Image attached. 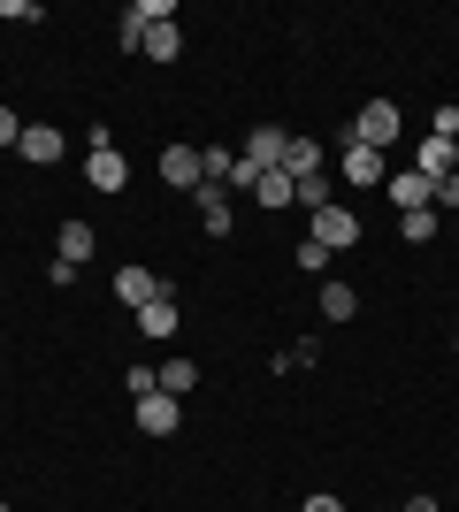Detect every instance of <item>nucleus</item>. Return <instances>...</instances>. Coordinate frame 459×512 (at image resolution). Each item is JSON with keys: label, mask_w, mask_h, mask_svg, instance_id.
<instances>
[{"label": "nucleus", "mask_w": 459, "mask_h": 512, "mask_svg": "<svg viewBox=\"0 0 459 512\" xmlns=\"http://www.w3.org/2000/svg\"><path fill=\"white\" fill-rule=\"evenodd\" d=\"M291 207L322 214V207H329V169H322V176H291Z\"/></svg>", "instance_id": "obj_18"}, {"label": "nucleus", "mask_w": 459, "mask_h": 512, "mask_svg": "<svg viewBox=\"0 0 459 512\" xmlns=\"http://www.w3.org/2000/svg\"><path fill=\"white\" fill-rule=\"evenodd\" d=\"M0 23H39V8L31 0H0Z\"/></svg>", "instance_id": "obj_26"}, {"label": "nucleus", "mask_w": 459, "mask_h": 512, "mask_svg": "<svg viewBox=\"0 0 459 512\" xmlns=\"http://www.w3.org/2000/svg\"><path fill=\"white\" fill-rule=\"evenodd\" d=\"M92 253H100V237H92V222H62V230H54V260H69V268H85Z\"/></svg>", "instance_id": "obj_13"}, {"label": "nucleus", "mask_w": 459, "mask_h": 512, "mask_svg": "<svg viewBox=\"0 0 459 512\" xmlns=\"http://www.w3.org/2000/svg\"><path fill=\"white\" fill-rule=\"evenodd\" d=\"M429 138H459V107H452V100L437 107V123H429Z\"/></svg>", "instance_id": "obj_25"}, {"label": "nucleus", "mask_w": 459, "mask_h": 512, "mask_svg": "<svg viewBox=\"0 0 459 512\" xmlns=\"http://www.w3.org/2000/svg\"><path fill=\"white\" fill-rule=\"evenodd\" d=\"M16 153H23V161H31V169H54V161H62V153H69V138H62V130H54V123H23Z\"/></svg>", "instance_id": "obj_6"}, {"label": "nucleus", "mask_w": 459, "mask_h": 512, "mask_svg": "<svg viewBox=\"0 0 459 512\" xmlns=\"http://www.w3.org/2000/svg\"><path fill=\"white\" fill-rule=\"evenodd\" d=\"M337 169H345L352 192H375V184H391V153H375V146H360V138H345V146H337Z\"/></svg>", "instance_id": "obj_3"}, {"label": "nucleus", "mask_w": 459, "mask_h": 512, "mask_svg": "<svg viewBox=\"0 0 459 512\" xmlns=\"http://www.w3.org/2000/svg\"><path fill=\"white\" fill-rule=\"evenodd\" d=\"M437 207H459V176H444V184H437Z\"/></svg>", "instance_id": "obj_29"}, {"label": "nucleus", "mask_w": 459, "mask_h": 512, "mask_svg": "<svg viewBox=\"0 0 459 512\" xmlns=\"http://www.w3.org/2000/svg\"><path fill=\"white\" fill-rule=\"evenodd\" d=\"M322 161H329V153L314 146V138H291V153H284V176H322Z\"/></svg>", "instance_id": "obj_19"}, {"label": "nucleus", "mask_w": 459, "mask_h": 512, "mask_svg": "<svg viewBox=\"0 0 459 512\" xmlns=\"http://www.w3.org/2000/svg\"><path fill=\"white\" fill-rule=\"evenodd\" d=\"M85 176H92V192H123L131 184V161H123V146H115L108 130H92V153H85Z\"/></svg>", "instance_id": "obj_2"}, {"label": "nucleus", "mask_w": 459, "mask_h": 512, "mask_svg": "<svg viewBox=\"0 0 459 512\" xmlns=\"http://www.w3.org/2000/svg\"><path fill=\"white\" fill-rule=\"evenodd\" d=\"M161 291H169V283L153 276V268H115V299L131 306V314H138L146 299H161Z\"/></svg>", "instance_id": "obj_11"}, {"label": "nucleus", "mask_w": 459, "mask_h": 512, "mask_svg": "<svg viewBox=\"0 0 459 512\" xmlns=\"http://www.w3.org/2000/svg\"><path fill=\"white\" fill-rule=\"evenodd\" d=\"M161 390H169V398L199 390V360H169V367H161Z\"/></svg>", "instance_id": "obj_20"}, {"label": "nucleus", "mask_w": 459, "mask_h": 512, "mask_svg": "<svg viewBox=\"0 0 459 512\" xmlns=\"http://www.w3.org/2000/svg\"><path fill=\"white\" fill-rule=\"evenodd\" d=\"M314 360H322V344H314V337H299V344H291V352H284L276 367H314Z\"/></svg>", "instance_id": "obj_24"}, {"label": "nucleus", "mask_w": 459, "mask_h": 512, "mask_svg": "<svg viewBox=\"0 0 459 512\" xmlns=\"http://www.w3.org/2000/svg\"><path fill=\"white\" fill-rule=\"evenodd\" d=\"M138 54H153V62H176V54H184V23H153Z\"/></svg>", "instance_id": "obj_16"}, {"label": "nucleus", "mask_w": 459, "mask_h": 512, "mask_svg": "<svg viewBox=\"0 0 459 512\" xmlns=\"http://www.w3.org/2000/svg\"><path fill=\"white\" fill-rule=\"evenodd\" d=\"M437 222H444L437 207H406V214H398V237H406V245H429V237H437Z\"/></svg>", "instance_id": "obj_17"}, {"label": "nucleus", "mask_w": 459, "mask_h": 512, "mask_svg": "<svg viewBox=\"0 0 459 512\" xmlns=\"http://www.w3.org/2000/svg\"><path fill=\"white\" fill-rule=\"evenodd\" d=\"M138 337H153V344H169V337H176V291H161V299L138 306Z\"/></svg>", "instance_id": "obj_14"}, {"label": "nucleus", "mask_w": 459, "mask_h": 512, "mask_svg": "<svg viewBox=\"0 0 459 512\" xmlns=\"http://www.w3.org/2000/svg\"><path fill=\"white\" fill-rule=\"evenodd\" d=\"M284 153H291V130L284 123H253L245 130V169H284Z\"/></svg>", "instance_id": "obj_4"}, {"label": "nucleus", "mask_w": 459, "mask_h": 512, "mask_svg": "<svg viewBox=\"0 0 459 512\" xmlns=\"http://www.w3.org/2000/svg\"><path fill=\"white\" fill-rule=\"evenodd\" d=\"M299 512H345V505H337V497H329V490H314V497H306Z\"/></svg>", "instance_id": "obj_28"}, {"label": "nucleus", "mask_w": 459, "mask_h": 512, "mask_svg": "<svg viewBox=\"0 0 459 512\" xmlns=\"http://www.w3.org/2000/svg\"><path fill=\"white\" fill-rule=\"evenodd\" d=\"M161 184H169V192H199V184H207L199 146H161Z\"/></svg>", "instance_id": "obj_7"}, {"label": "nucleus", "mask_w": 459, "mask_h": 512, "mask_svg": "<svg viewBox=\"0 0 459 512\" xmlns=\"http://www.w3.org/2000/svg\"><path fill=\"white\" fill-rule=\"evenodd\" d=\"M16 138H23V115H16V107H0V146H16Z\"/></svg>", "instance_id": "obj_27"}, {"label": "nucleus", "mask_w": 459, "mask_h": 512, "mask_svg": "<svg viewBox=\"0 0 459 512\" xmlns=\"http://www.w3.org/2000/svg\"><path fill=\"white\" fill-rule=\"evenodd\" d=\"M352 314H360V291L329 276V283H322V321H352Z\"/></svg>", "instance_id": "obj_15"}, {"label": "nucleus", "mask_w": 459, "mask_h": 512, "mask_svg": "<svg viewBox=\"0 0 459 512\" xmlns=\"http://www.w3.org/2000/svg\"><path fill=\"white\" fill-rule=\"evenodd\" d=\"M299 268H306V276H322V283H329V253H322V245H314V237H306V245H299Z\"/></svg>", "instance_id": "obj_23"}, {"label": "nucleus", "mask_w": 459, "mask_h": 512, "mask_svg": "<svg viewBox=\"0 0 459 512\" xmlns=\"http://www.w3.org/2000/svg\"><path fill=\"white\" fill-rule=\"evenodd\" d=\"M253 199H261V207H291V176H284V169H268L261 184H253Z\"/></svg>", "instance_id": "obj_21"}, {"label": "nucleus", "mask_w": 459, "mask_h": 512, "mask_svg": "<svg viewBox=\"0 0 459 512\" xmlns=\"http://www.w3.org/2000/svg\"><path fill=\"white\" fill-rule=\"evenodd\" d=\"M314 245H322V253H352V245H360V214L352 207H322L314 214Z\"/></svg>", "instance_id": "obj_5"}, {"label": "nucleus", "mask_w": 459, "mask_h": 512, "mask_svg": "<svg viewBox=\"0 0 459 512\" xmlns=\"http://www.w3.org/2000/svg\"><path fill=\"white\" fill-rule=\"evenodd\" d=\"M406 512H444V505H437V497H406Z\"/></svg>", "instance_id": "obj_30"}, {"label": "nucleus", "mask_w": 459, "mask_h": 512, "mask_svg": "<svg viewBox=\"0 0 459 512\" xmlns=\"http://www.w3.org/2000/svg\"><path fill=\"white\" fill-rule=\"evenodd\" d=\"M138 428H146V436H176V428H184V398H169V390L138 398Z\"/></svg>", "instance_id": "obj_9"}, {"label": "nucleus", "mask_w": 459, "mask_h": 512, "mask_svg": "<svg viewBox=\"0 0 459 512\" xmlns=\"http://www.w3.org/2000/svg\"><path fill=\"white\" fill-rule=\"evenodd\" d=\"M398 130H406V115H398L391 100H360V107H352V130H345V138H360V146H375V153H391Z\"/></svg>", "instance_id": "obj_1"}, {"label": "nucleus", "mask_w": 459, "mask_h": 512, "mask_svg": "<svg viewBox=\"0 0 459 512\" xmlns=\"http://www.w3.org/2000/svg\"><path fill=\"white\" fill-rule=\"evenodd\" d=\"M199 230L207 237H230V222H238V214H230V192H222V184H199Z\"/></svg>", "instance_id": "obj_12"}, {"label": "nucleus", "mask_w": 459, "mask_h": 512, "mask_svg": "<svg viewBox=\"0 0 459 512\" xmlns=\"http://www.w3.org/2000/svg\"><path fill=\"white\" fill-rule=\"evenodd\" d=\"M414 176H429V184L459 176V138H421L414 146Z\"/></svg>", "instance_id": "obj_8"}, {"label": "nucleus", "mask_w": 459, "mask_h": 512, "mask_svg": "<svg viewBox=\"0 0 459 512\" xmlns=\"http://www.w3.org/2000/svg\"><path fill=\"white\" fill-rule=\"evenodd\" d=\"M123 390H131V398H153V390H161V367H131V375H123Z\"/></svg>", "instance_id": "obj_22"}, {"label": "nucleus", "mask_w": 459, "mask_h": 512, "mask_svg": "<svg viewBox=\"0 0 459 512\" xmlns=\"http://www.w3.org/2000/svg\"><path fill=\"white\" fill-rule=\"evenodd\" d=\"M0 512H8V505H0Z\"/></svg>", "instance_id": "obj_31"}, {"label": "nucleus", "mask_w": 459, "mask_h": 512, "mask_svg": "<svg viewBox=\"0 0 459 512\" xmlns=\"http://www.w3.org/2000/svg\"><path fill=\"white\" fill-rule=\"evenodd\" d=\"M383 192H391L398 214H406V207H437V184H429V176H414V169H391V184H383Z\"/></svg>", "instance_id": "obj_10"}]
</instances>
